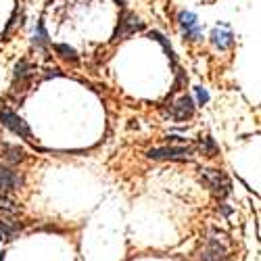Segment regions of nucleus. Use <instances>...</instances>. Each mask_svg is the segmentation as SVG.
I'll return each instance as SVG.
<instances>
[{"label":"nucleus","mask_w":261,"mask_h":261,"mask_svg":"<svg viewBox=\"0 0 261 261\" xmlns=\"http://www.w3.org/2000/svg\"><path fill=\"white\" fill-rule=\"evenodd\" d=\"M0 123H3L5 127H9L13 134L25 138V140H34L32 129H30V125L23 121V117H19L17 113L9 111V109H3V111H0Z\"/></svg>","instance_id":"1"},{"label":"nucleus","mask_w":261,"mask_h":261,"mask_svg":"<svg viewBox=\"0 0 261 261\" xmlns=\"http://www.w3.org/2000/svg\"><path fill=\"white\" fill-rule=\"evenodd\" d=\"M201 178H203V182L213 190L215 197L224 199V197H228V194H230V180L224 176L222 171H215V169H203Z\"/></svg>","instance_id":"2"},{"label":"nucleus","mask_w":261,"mask_h":261,"mask_svg":"<svg viewBox=\"0 0 261 261\" xmlns=\"http://www.w3.org/2000/svg\"><path fill=\"white\" fill-rule=\"evenodd\" d=\"M142 30H144L142 21H140L136 15L123 11L121 17H119V25H117V30H115V40H123V38L132 36V34H136V32H142Z\"/></svg>","instance_id":"3"},{"label":"nucleus","mask_w":261,"mask_h":261,"mask_svg":"<svg viewBox=\"0 0 261 261\" xmlns=\"http://www.w3.org/2000/svg\"><path fill=\"white\" fill-rule=\"evenodd\" d=\"M178 21H180V28H182V32H184V38H188V40H192V42L201 40L203 34H201V25H199L197 15L190 13V11H182V13L178 15Z\"/></svg>","instance_id":"4"},{"label":"nucleus","mask_w":261,"mask_h":261,"mask_svg":"<svg viewBox=\"0 0 261 261\" xmlns=\"http://www.w3.org/2000/svg\"><path fill=\"white\" fill-rule=\"evenodd\" d=\"M165 111H167V115H169L171 119L184 121V119L192 117V113H194V102H192L190 96H180L173 105H169Z\"/></svg>","instance_id":"5"},{"label":"nucleus","mask_w":261,"mask_h":261,"mask_svg":"<svg viewBox=\"0 0 261 261\" xmlns=\"http://www.w3.org/2000/svg\"><path fill=\"white\" fill-rule=\"evenodd\" d=\"M190 155V148L188 146H161V148H150L146 157L148 159H186Z\"/></svg>","instance_id":"6"},{"label":"nucleus","mask_w":261,"mask_h":261,"mask_svg":"<svg viewBox=\"0 0 261 261\" xmlns=\"http://www.w3.org/2000/svg\"><path fill=\"white\" fill-rule=\"evenodd\" d=\"M21 161H25V148H21L17 144H3L0 146V163H3V167L15 165V163H21Z\"/></svg>","instance_id":"7"},{"label":"nucleus","mask_w":261,"mask_h":261,"mask_svg":"<svg viewBox=\"0 0 261 261\" xmlns=\"http://www.w3.org/2000/svg\"><path fill=\"white\" fill-rule=\"evenodd\" d=\"M211 42L220 48V50H228L232 44H234V34L230 32L228 25H217L213 32H211Z\"/></svg>","instance_id":"8"},{"label":"nucleus","mask_w":261,"mask_h":261,"mask_svg":"<svg viewBox=\"0 0 261 261\" xmlns=\"http://www.w3.org/2000/svg\"><path fill=\"white\" fill-rule=\"evenodd\" d=\"M21 184H23V178H21L17 171L0 165V190L11 192V190H17Z\"/></svg>","instance_id":"9"},{"label":"nucleus","mask_w":261,"mask_h":261,"mask_svg":"<svg viewBox=\"0 0 261 261\" xmlns=\"http://www.w3.org/2000/svg\"><path fill=\"white\" fill-rule=\"evenodd\" d=\"M203 261H230L224 245H220L215 238H209V245L203 251Z\"/></svg>","instance_id":"10"},{"label":"nucleus","mask_w":261,"mask_h":261,"mask_svg":"<svg viewBox=\"0 0 261 261\" xmlns=\"http://www.w3.org/2000/svg\"><path fill=\"white\" fill-rule=\"evenodd\" d=\"M148 36H150V38H155V40L159 42V44H161V46L165 48L167 57L171 59V63H173V65H176V55H173V48H171V44H169V42H167V38H165V36H163L161 32H157V30H155V32H150Z\"/></svg>","instance_id":"11"},{"label":"nucleus","mask_w":261,"mask_h":261,"mask_svg":"<svg viewBox=\"0 0 261 261\" xmlns=\"http://www.w3.org/2000/svg\"><path fill=\"white\" fill-rule=\"evenodd\" d=\"M55 50L59 53V57H63V59H67V61H71V63H77V53H75V48H71L69 44H55Z\"/></svg>","instance_id":"12"},{"label":"nucleus","mask_w":261,"mask_h":261,"mask_svg":"<svg viewBox=\"0 0 261 261\" xmlns=\"http://www.w3.org/2000/svg\"><path fill=\"white\" fill-rule=\"evenodd\" d=\"M34 44H36V46H46V44H48V34H46V28H44V21H40L38 28H36Z\"/></svg>","instance_id":"13"},{"label":"nucleus","mask_w":261,"mask_h":261,"mask_svg":"<svg viewBox=\"0 0 261 261\" xmlns=\"http://www.w3.org/2000/svg\"><path fill=\"white\" fill-rule=\"evenodd\" d=\"M17 238V228L11 226L9 222H0V241H15Z\"/></svg>","instance_id":"14"},{"label":"nucleus","mask_w":261,"mask_h":261,"mask_svg":"<svg viewBox=\"0 0 261 261\" xmlns=\"http://www.w3.org/2000/svg\"><path fill=\"white\" fill-rule=\"evenodd\" d=\"M30 73H32V67H30L28 61H19V63L15 65V80L23 82L25 77H30Z\"/></svg>","instance_id":"15"},{"label":"nucleus","mask_w":261,"mask_h":261,"mask_svg":"<svg viewBox=\"0 0 261 261\" xmlns=\"http://www.w3.org/2000/svg\"><path fill=\"white\" fill-rule=\"evenodd\" d=\"M199 146H201V150H203V155H209V157H213L215 153H217V144H215V140L213 138H203L201 142H199Z\"/></svg>","instance_id":"16"},{"label":"nucleus","mask_w":261,"mask_h":261,"mask_svg":"<svg viewBox=\"0 0 261 261\" xmlns=\"http://www.w3.org/2000/svg\"><path fill=\"white\" fill-rule=\"evenodd\" d=\"M0 211H7V213H13V215H15V213L19 211V207H15V203L3 199V201H0Z\"/></svg>","instance_id":"17"},{"label":"nucleus","mask_w":261,"mask_h":261,"mask_svg":"<svg viewBox=\"0 0 261 261\" xmlns=\"http://www.w3.org/2000/svg\"><path fill=\"white\" fill-rule=\"evenodd\" d=\"M194 92H197V98H199L201 105H205V102L209 100V92H207L205 88H201V86H197V88H194Z\"/></svg>","instance_id":"18"},{"label":"nucleus","mask_w":261,"mask_h":261,"mask_svg":"<svg viewBox=\"0 0 261 261\" xmlns=\"http://www.w3.org/2000/svg\"><path fill=\"white\" fill-rule=\"evenodd\" d=\"M117 5L119 7H125V0H117Z\"/></svg>","instance_id":"19"},{"label":"nucleus","mask_w":261,"mask_h":261,"mask_svg":"<svg viewBox=\"0 0 261 261\" xmlns=\"http://www.w3.org/2000/svg\"><path fill=\"white\" fill-rule=\"evenodd\" d=\"M0 261H5V255L3 253H0Z\"/></svg>","instance_id":"20"}]
</instances>
